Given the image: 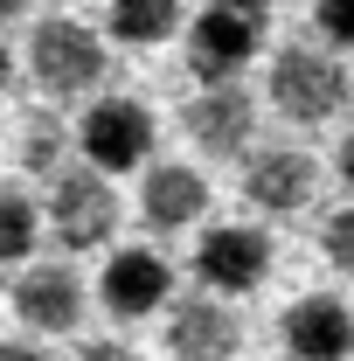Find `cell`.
Masks as SVG:
<instances>
[{"label":"cell","instance_id":"cell-11","mask_svg":"<svg viewBox=\"0 0 354 361\" xmlns=\"http://www.w3.org/2000/svg\"><path fill=\"white\" fill-rule=\"evenodd\" d=\"M312 160L306 153H292V146H271V153H257L250 167H243V202H257L264 216H299L312 202Z\"/></svg>","mask_w":354,"mask_h":361},{"label":"cell","instance_id":"cell-21","mask_svg":"<svg viewBox=\"0 0 354 361\" xmlns=\"http://www.w3.org/2000/svg\"><path fill=\"white\" fill-rule=\"evenodd\" d=\"M341 180H348V188H354V133L341 139Z\"/></svg>","mask_w":354,"mask_h":361},{"label":"cell","instance_id":"cell-14","mask_svg":"<svg viewBox=\"0 0 354 361\" xmlns=\"http://www.w3.org/2000/svg\"><path fill=\"white\" fill-rule=\"evenodd\" d=\"M181 28V0H111V35L133 49H153Z\"/></svg>","mask_w":354,"mask_h":361},{"label":"cell","instance_id":"cell-3","mask_svg":"<svg viewBox=\"0 0 354 361\" xmlns=\"http://www.w3.org/2000/svg\"><path fill=\"white\" fill-rule=\"evenodd\" d=\"M28 77H35L56 104L97 90V77H104V42H97V28H84V21H42V28L28 35Z\"/></svg>","mask_w":354,"mask_h":361},{"label":"cell","instance_id":"cell-10","mask_svg":"<svg viewBox=\"0 0 354 361\" xmlns=\"http://www.w3.org/2000/svg\"><path fill=\"white\" fill-rule=\"evenodd\" d=\"M97 299H104V313L118 319H146L160 299H167V257L160 250H118L111 264H104V278H97Z\"/></svg>","mask_w":354,"mask_h":361},{"label":"cell","instance_id":"cell-4","mask_svg":"<svg viewBox=\"0 0 354 361\" xmlns=\"http://www.w3.org/2000/svg\"><path fill=\"white\" fill-rule=\"evenodd\" d=\"M49 223L56 236L70 243V250H97L111 223H118V195H111V180L104 167H70V174H49Z\"/></svg>","mask_w":354,"mask_h":361},{"label":"cell","instance_id":"cell-23","mask_svg":"<svg viewBox=\"0 0 354 361\" xmlns=\"http://www.w3.org/2000/svg\"><path fill=\"white\" fill-rule=\"evenodd\" d=\"M229 361H236V355H229Z\"/></svg>","mask_w":354,"mask_h":361},{"label":"cell","instance_id":"cell-5","mask_svg":"<svg viewBox=\"0 0 354 361\" xmlns=\"http://www.w3.org/2000/svg\"><path fill=\"white\" fill-rule=\"evenodd\" d=\"M77 146H84L90 167L126 174V167L146 160V146H153V111L139 97H97L84 111V126H77Z\"/></svg>","mask_w":354,"mask_h":361},{"label":"cell","instance_id":"cell-20","mask_svg":"<svg viewBox=\"0 0 354 361\" xmlns=\"http://www.w3.org/2000/svg\"><path fill=\"white\" fill-rule=\"evenodd\" d=\"M0 361H42V355H35L28 341H7V348H0Z\"/></svg>","mask_w":354,"mask_h":361},{"label":"cell","instance_id":"cell-9","mask_svg":"<svg viewBox=\"0 0 354 361\" xmlns=\"http://www.w3.org/2000/svg\"><path fill=\"white\" fill-rule=\"evenodd\" d=\"M181 126H188V139H195L202 153L222 160V153H243V146H250V133H257V104H250L236 84H209L195 104H188Z\"/></svg>","mask_w":354,"mask_h":361},{"label":"cell","instance_id":"cell-8","mask_svg":"<svg viewBox=\"0 0 354 361\" xmlns=\"http://www.w3.org/2000/svg\"><path fill=\"white\" fill-rule=\"evenodd\" d=\"M14 319L28 334H70L84 319V285L70 264H35L14 278Z\"/></svg>","mask_w":354,"mask_h":361},{"label":"cell","instance_id":"cell-19","mask_svg":"<svg viewBox=\"0 0 354 361\" xmlns=\"http://www.w3.org/2000/svg\"><path fill=\"white\" fill-rule=\"evenodd\" d=\"M77 361H139V355L126 348V341H90V348H84Z\"/></svg>","mask_w":354,"mask_h":361},{"label":"cell","instance_id":"cell-17","mask_svg":"<svg viewBox=\"0 0 354 361\" xmlns=\"http://www.w3.org/2000/svg\"><path fill=\"white\" fill-rule=\"evenodd\" d=\"M319 257L354 278V209H334V216L319 223Z\"/></svg>","mask_w":354,"mask_h":361},{"label":"cell","instance_id":"cell-22","mask_svg":"<svg viewBox=\"0 0 354 361\" xmlns=\"http://www.w3.org/2000/svg\"><path fill=\"white\" fill-rule=\"evenodd\" d=\"M7 21H28V0H7Z\"/></svg>","mask_w":354,"mask_h":361},{"label":"cell","instance_id":"cell-12","mask_svg":"<svg viewBox=\"0 0 354 361\" xmlns=\"http://www.w3.org/2000/svg\"><path fill=\"white\" fill-rule=\"evenodd\" d=\"M167 355L174 361H229L236 355V313L222 299H181L167 313Z\"/></svg>","mask_w":354,"mask_h":361},{"label":"cell","instance_id":"cell-7","mask_svg":"<svg viewBox=\"0 0 354 361\" xmlns=\"http://www.w3.org/2000/svg\"><path fill=\"white\" fill-rule=\"evenodd\" d=\"M278 334H285L292 361H348L354 355V306L334 299V292H306V299L285 306Z\"/></svg>","mask_w":354,"mask_h":361},{"label":"cell","instance_id":"cell-13","mask_svg":"<svg viewBox=\"0 0 354 361\" xmlns=\"http://www.w3.org/2000/svg\"><path fill=\"white\" fill-rule=\"evenodd\" d=\"M202 209H209V180L195 174V167H181V160H167V167H146L139 216H146L153 229H188Z\"/></svg>","mask_w":354,"mask_h":361},{"label":"cell","instance_id":"cell-6","mask_svg":"<svg viewBox=\"0 0 354 361\" xmlns=\"http://www.w3.org/2000/svg\"><path fill=\"white\" fill-rule=\"evenodd\" d=\"M271 236L250 223H222L202 236V250H195V271H202V285L209 292H222V299H236V292H257L271 278Z\"/></svg>","mask_w":354,"mask_h":361},{"label":"cell","instance_id":"cell-18","mask_svg":"<svg viewBox=\"0 0 354 361\" xmlns=\"http://www.w3.org/2000/svg\"><path fill=\"white\" fill-rule=\"evenodd\" d=\"M312 28L334 49H354V0H312Z\"/></svg>","mask_w":354,"mask_h":361},{"label":"cell","instance_id":"cell-15","mask_svg":"<svg viewBox=\"0 0 354 361\" xmlns=\"http://www.w3.org/2000/svg\"><path fill=\"white\" fill-rule=\"evenodd\" d=\"M56 160H63V126H56L49 111H35V118L21 126V167H28V174H63Z\"/></svg>","mask_w":354,"mask_h":361},{"label":"cell","instance_id":"cell-2","mask_svg":"<svg viewBox=\"0 0 354 361\" xmlns=\"http://www.w3.org/2000/svg\"><path fill=\"white\" fill-rule=\"evenodd\" d=\"M264 90H271V104H278L292 126H326V118L348 104V70H341L326 49H278Z\"/></svg>","mask_w":354,"mask_h":361},{"label":"cell","instance_id":"cell-1","mask_svg":"<svg viewBox=\"0 0 354 361\" xmlns=\"http://www.w3.org/2000/svg\"><path fill=\"white\" fill-rule=\"evenodd\" d=\"M271 28V0H209L188 28V70L202 84H236V70L257 56Z\"/></svg>","mask_w":354,"mask_h":361},{"label":"cell","instance_id":"cell-16","mask_svg":"<svg viewBox=\"0 0 354 361\" xmlns=\"http://www.w3.org/2000/svg\"><path fill=\"white\" fill-rule=\"evenodd\" d=\"M0 223H7V257H35V229H42V216H35V195L7 188V195H0Z\"/></svg>","mask_w":354,"mask_h":361}]
</instances>
